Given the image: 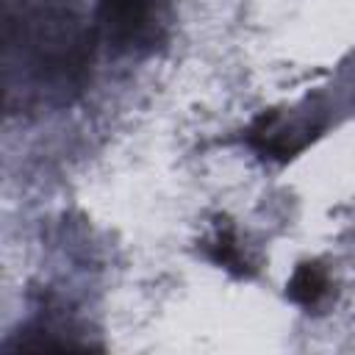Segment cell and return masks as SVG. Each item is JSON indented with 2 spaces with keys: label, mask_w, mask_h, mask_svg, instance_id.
<instances>
[{
  "label": "cell",
  "mask_w": 355,
  "mask_h": 355,
  "mask_svg": "<svg viewBox=\"0 0 355 355\" xmlns=\"http://www.w3.org/2000/svg\"><path fill=\"white\" fill-rule=\"evenodd\" d=\"M97 28L80 0H3L0 75L8 116L75 105L92 83Z\"/></svg>",
  "instance_id": "1"
},
{
  "label": "cell",
  "mask_w": 355,
  "mask_h": 355,
  "mask_svg": "<svg viewBox=\"0 0 355 355\" xmlns=\"http://www.w3.org/2000/svg\"><path fill=\"white\" fill-rule=\"evenodd\" d=\"M97 39L122 58H147L166 47L175 0H97L92 11Z\"/></svg>",
  "instance_id": "2"
},
{
  "label": "cell",
  "mask_w": 355,
  "mask_h": 355,
  "mask_svg": "<svg viewBox=\"0 0 355 355\" xmlns=\"http://www.w3.org/2000/svg\"><path fill=\"white\" fill-rule=\"evenodd\" d=\"M327 125V105H322L319 97H308L297 108L261 114L247 130V144L263 158L288 161L305 150Z\"/></svg>",
  "instance_id": "3"
},
{
  "label": "cell",
  "mask_w": 355,
  "mask_h": 355,
  "mask_svg": "<svg viewBox=\"0 0 355 355\" xmlns=\"http://www.w3.org/2000/svg\"><path fill=\"white\" fill-rule=\"evenodd\" d=\"M286 288H288L291 302L302 308H319L333 294V280H330V272L319 261H305L294 269Z\"/></svg>",
  "instance_id": "4"
},
{
  "label": "cell",
  "mask_w": 355,
  "mask_h": 355,
  "mask_svg": "<svg viewBox=\"0 0 355 355\" xmlns=\"http://www.w3.org/2000/svg\"><path fill=\"white\" fill-rule=\"evenodd\" d=\"M205 252H208V258L216 266H222V269H227V272H233L239 277H247L252 272V263H250L244 247L239 244V236H236L233 227L216 225L214 233H211V239L205 241Z\"/></svg>",
  "instance_id": "5"
}]
</instances>
